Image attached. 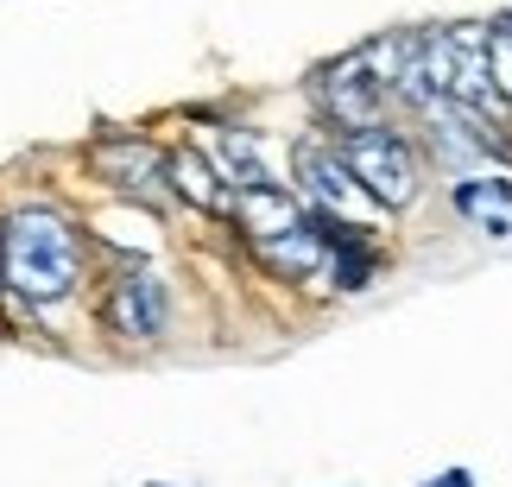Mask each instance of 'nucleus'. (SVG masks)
I'll return each mask as SVG.
<instances>
[{"label":"nucleus","mask_w":512,"mask_h":487,"mask_svg":"<svg viewBox=\"0 0 512 487\" xmlns=\"http://www.w3.org/2000/svg\"><path fill=\"white\" fill-rule=\"evenodd\" d=\"M0 285L19 304H64L83 285V235L70 216L26 203L0 222Z\"/></svg>","instance_id":"nucleus-1"},{"label":"nucleus","mask_w":512,"mask_h":487,"mask_svg":"<svg viewBox=\"0 0 512 487\" xmlns=\"http://www.w3.org/2000/svg\"><path fill=\"white\" fill-rule=\"evenodd\" d=\"M228 216L241 222V235H247V247L266 260V272H279V279H317V272H323L329 253H323V241H317V228H310V216L285 197L279 184L234 190Z\"/></svg>","instance_id":"nucleus-2"},{"label":"nucleus","mask_w":512,"mask_h":487,"mask_svg":"<svg viewBox=\"0 0 512 487\" xmlns=\"http://www.w3.org/2000/svg\"><path fill=\"white\" fill-rule=\"evenodd\" d=\"M342 165H348V178L361 184L367 203H380V209L418 203V184H424L418 152H411L405 133H392L386 121L380 127H361V133H342Z\"/></svg>","instance_id":"nucleus-3"},{"label":"nucleus","mask_w":512,"mask_h":487,"mask_svg":"<svg viewBox=\"0 0 512 487\" xmlns=\"http://www.w3.org/2000/svg\"><path fill=\"white\" fill-rule=\"evenodd\" d=\"M102 323L121 342H159L165 323H171V291H165V279H159V272H146V266L121 272V279L108 285V298H102Z\"/></svg>","instance_id":"nucleus-4"},{"label":"nucleus","mask_w":512,"mask_h":487,"mask_svg":"<svg viewBox=\"0 0 512 487\" xmlns=\"http://www.w3.org/2000/svg\"><path fill=\"white\" fill-rule=\"evenodd\" d=\"M317 89H323L329 121H336L342 133H361V127H380V121H386V89L373 83V70H367L361 51H348L336 70H323Z\"/></svg>","instance_id":"nucleus-5"},{"label":"nucleus","mask_w":512,"mask_h":487,"mask_svg":"<svg viewBox=\"0 0 512 487\" xmlns=\"http://www.w3.org/2000/svg\"><path fill=\"white\" fill-rule=\"evenodd\" d=\"M298 184L310 190V209H323V216H336V222H348V209L361 203V184L348 178L342 152L323 146V140H304L298 146Z\"/></svg>","instance_id":"nucleus-6"},{"label":"nucleus","mask_w":512,"mask_h":487,"mask_svg":"<svg viewBox=\"0 0 512 487\" xmlns=\"http://www.w3.org/2000/svg\"><path fill=\"white\" fill-rule=\"evenodd\" d=\"M89 171L102 184H114V190H146V184L165 178V152L146 146V140H133V133H114V140L89 146Z\"/></svg>","instance_id":"nucleus-7"},{"label":"nucleus","mask_w":512,"mask_h":487,"mask_svg":"<svg viewBox=\"0 0 512 487\" xmlns=\"http://www.w3.org/2000/svg\"><path fill=\"white\" fill-rule=\"evenodd\" d=\"M165 184H171V197H184L190 209H203V216H228V203H234V190L222 184V171H215L196 146L165 152Z\"/></svg>","instance_id":"nucleus-8"},{"label":"nucleus","mask_w":512,"mask_h":487,"mask_svg":"<svg viewBox=\"0 0 512 487\" xmlns=\"http://www.w3.org/2000/svg\"><path fill=\"white\" fill-rule=\"evenodd\" d=\"M449 203H456V216L468 228H481V235H512V178H456L449 190Z\"/></svg>","instance_id":"nucleus-9"},{"label":"nucleus","mask_w":512,"mask_h":487,"mask_svg":"<svg viewBox=\"0 0 512 487\" xmlns=\"http://www.w3.org/2000/svg\"><path fill=\"white\" fill-rule=\"evenodd\" d=\"M222 178H234V190L272 184V171H266L260 140H253V133H222Z\"/></svg>","instance_id":"nucleus-10"},{"label":"nucleus","mask_w":512,"mask_h":487,"mask_svg":"<svg viewBox=\"0 0 512 487\" xmlns=\"http://www.w3.org/2000/svg\"><path fill=\"white\" fill-rule=\"evenodd\" d=\"M487 76H494L500 102H512V13L487 26Z\"/></svg>","instance_id":"nucleus-11"},{"label":"nucleus","mask_w":512,"mask_h":487,"mask_svg":"<svg viewBox=\"0 0 512 487\" xmlns=\"http://www.w3.org/2000/svg\"><path fill=\"white\" fill-rule=\"evenodd\" d=\"M430 487H475V475H468V469H449V475H437Z\"/></svg>","instance_id":"nucleus-12"}]
</instances>
